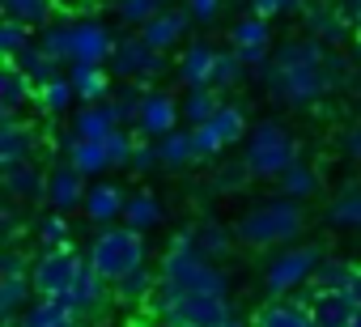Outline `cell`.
Here are the masks:
<instances>
[{"label": "cell", "instance_id": "6da1fadb", "mask_svg": "<svg viewBox=\"0 0 361 327\" xmlns=\"http://www.w3.org/2000/svg\"><path fill=\"white\" fill-rule=\"evenodd\" d=\"M238 310L230 302V276L221 264L196 251V226L178 230L157 268L153 319L161 327H221Z\"/></svg>", "mask_w": 361, "mask_h": 327}, {"label": "cell", "instance_id": "7a4b0ae2", "mask_svg": "<svg viewBox=\"0 0 361 327\" xmlns=\"http://www.w3.org/2000/svg\"><path fill=\"white\" fill-rule=\"evenodd\" d=\"M264 90L285 106H314L323 94L353 81V64L344 56H331L314 39H293L272 51V60L255 73Z\"/></svg>", "mask_w": 361, "mask_h": 327}, {"label": "cell", "instance_id": "3957f363", "mask_svg": "<svg viewBox=\"0 0 361 327\" xmlns=\"http://www.w3.org/2000/svg\"><path fill=\"white\" fill-rule=\"evenodd\" d=\"M306 217H302V204L298 200H264L255 204L243 221H238V242L247 247H259V251H272V247H289L298 234H302Z\"/></svg>", "mask_w": 361, "mask_h": 327}, {"label": "cell", "instance_id": "277c9868", "mask_svg": "<svg viewBox=\"0 0 361 327\" xmlns=\"http://www.w3.org/2000/svg\"><path fill=\"white\" fill-rule=\"evenodd\" d=\"M85 259H90V268H94L98 276H106V280L115 285V280H123L128 272L145 268L149 247H145V234L132 230V226H102V230L90 238Z\"/></svg>", "mask_w": 361, "mask_h": 327}, {"label": "cell", "instance_id": "5b68a950", "mask_svg": "<svg viewBox=\"0 0 361 327\" xmlns=\"http://www.w3.org/2000/svg\"><path fill=\"white\" fill-rule=\"evenodd\" d=\"M243 161H247V171H251L255 179H276V183H281L302 157H298L293 132H289L285 123H276V119H264V123L251 128Z\"/></svg>", "mask_w": 361, "mask_h": 327}, {"label": "cell", "instance_id": "8992f818", "mask_svg": "<svg viewBox=\"0 0 361 327\" xmlns=\"http://www.w3.org/2000/svg\"><path fill=\"white\" fill-rule=\"evenodd\" d=\"M323 247H314V242H306V247H285L281 255H272V264H268V272H264V285H268V293L272 297H289V293H298L302 285H310L314 280V272L323 268Z\"/></svg>", "mask_w": 361, "mask_h": 327}, {"label": "cell", "instance_id": "52a82bcc", "mask_svg": "<svg viewBox=\"0 0 361 327\" xmlns=\"http://www.w3.org/2000/svg\"><path fill=\"white\" fill-rule=\"evenodd\" d=\"M85 268H90V259L77 255L73 247L68 251H39V259L30 264V285L39 297H64Z\"/></svg>", "mask_w": 361, "mask_h": 327}, {"label": "cell", "instance_id": "ba28073f", "mask_svg": "<svg viewBox=\"0 0 361 327\" xmlns=\"http://www.w3.org/2000/svg\"><path fill=\"white\" fill-rule=\"evenodd\" d=\"M106 68L123 85H149V81H157L166 73V56L153 51L140 35H128V39H119V47H115V56H111Z\"/></svg>", "mask_w": 361, "mask_h": 327}, {"label": "cell", "instance_id": "9c48e42d", "mask_svg": "<svg viewBox=\"0 0 361 327\" xmlns=\"http://www.w3.org/2000/svg\"><path fill=\"white\" fill-rule=\"evenodd\" d=\"M243 136H251V128H247V111H243L238 102H226L204 128H192V140H196V157H200V161L217 157L221 149L238 144Z\"/></svg>", "mask_w": 361, "mask_h": 327}, {"label": "cell", "instance_id": "30bf717a", "mask_svg": "<svg viewBox=\"0 0 361 327\" xmlns=\"http://www.w3.org/2000/svg\"><path fill=\"white\" fill-rule=\"evenodd\" d=\"M178 128H183V102H174L166 90H149L140 102V115H136V132L145 140H161Z\"/></svg>", "mask_w": 361, "mask_h": 327}, {"label": "cell", "instance_id": "8fae6325", "mask_svg": "<svg viewBox=\"0 0 361 327\" xmlns=\"http://www.w3.org/2000/svg\"><path fill=\"white\" fill-rule=\"evenodd\" d=\"M230 47L243 56V64L251 68V73H259L268 60H272V22L268 18H243V22H234L230 26Z\"/></svg>", "mask_w": 361, "mask_h": 327}, {"label": "cell", "instance_id": "7c38bea8", "mask_svg": "<svg viewBox=\"0 0 361 327\" xmlns=\"http://www.w3.org/2000/svg\"><path fill=\"white\" fill-rule=\"evenodd\" d=\"M119 39L111 35L106 22L98 18H77L73 22V64H111Z\"/></svg>", "mask_w": 361, "mask_h": 327}, {"label": "cell", "instance_id": "4fadbf2b", "mask_svg": "<svg viewBox=\"0 0 361 327\" xmlns=\"http://www.w3.org/2000/svg\"><path fill=\"white\" fill-rule=\"evenodd\" d=\"M60 302H64L68 310H77V314H81V319L90 323V319L106 314V306L115 302V285H111L106 276H98L94 268H85V272L77 276V285H73V289H68V293H64Z\"/></svg>", "mask_w": 361, "mask_h": 327}, {"label": "cell", "instance_id": "5bb4252c", "mask_svg": "<svg viewBox=\"0 0 361 327\" xmlns=\"http://www.w3.org/2000/svg\"><path fill=\"white\" fill-rule=\"evenodd\" d=\"M302 22H306V35L314 43H323V47H340L348 35H357V26H348V13L336 5V0H327V5L323 0H310Z\"/></svg>", "mask_w": 361, "mask_h": 327}, {"label": "cell", "instance_id": "9a60e30c", "mask_svg": "<svg viewBox=\"0 0 361 327\" xmlns=\"http://www.w3.org/2000/svg\"><path fill=\"white\" fill-rule=\"evenodd\" d=\"M43 144V136L26 123V119H0V166H22L35 161V149Z\"/></svg>", "mask_w": 361, "mask_h": 327}, {"label": "cell", "instance_id": "2e32d148", "mask_svg": "<svg viewBox=\"0 0 361 327\" xmlns=\"http://www.w3.org/2000/svg\"><path fill=\"white\" fill-rule=\"evenodd\" d=\"M123 209H128V192H123L119 183H90L85 204H81L85 221H94L98 230H102V226L123 221Z\"/></svg>", "mask_w": 361, "mask_h": 327}, {"label": "cell", "instance_id": "e0dca14e", "mask_svg": "<svg viewBox=\"0 0 361 327\" xmlns=\"http://www.w3.org/2000/svg\"><path fill=\"white\" fill-rule=\"evenodd\" d=\"M306 306H310V314H314L319 327H353V319L361 310L353 293H331V289H310Z\"/></svg>", "mask_w": 361, "mask_h": 327}, {"label": "cell", "instance_id": "ac0fdd59", "mask_svg": "<svg viewBox=\"0 0 361 327\" xmlns=\"http://www.w3.org/2000/svg\"><path fill=\"white\" fill-rule=\"evenodd\" d=\"M85 192H90V183H85V175L81 171H73L68 161L64 166H56L51 171V179H47V204H51V213H73V209H81L85 204Z\"/></svg>", "mask_w": 361, "mask_h": 327}, {"label": "cell", "instance_id": "d6986e66", "mask_svg": "<svg viewBox=\"0 0 361 327\" xmlns=\"http://www.w3.org/2000/svg\"><path fill=\"white\" fill-rule=\"evenodd\" d=\"M188 26H192V13L188 9H166V13H157L145 30H136L153 51H170V47H178V43H183L188 39Z\"/></svg>", "mask_w": 361, "mask_h": 327}, {"label": "cell", "instance_id": "ffe728a7", "mask_svg": "<svg viewBox=\"0 0 361 327\" xmlns=\"http://www.w3.org/2000/svg\"><path fill=\"white\" fill-rule=\"evenodd\" d=\"M217 47L213 43H192L188 51H183V60H178V81H183L188 90H209L213 85V68H217Z\"/></svg>", "mask_w": 361, "mask_h": 327}, {"label": "cell", "instance_id": "44dd1931", "mask_svg": "<svg viewBox=\"0 0 361 327\" xmlns=\"http://www.w3.org/2000/svg\"><path fill=\"white\" fill-rule=\"evenodd\" d=\"M47 179H51V175H43L35 161H22V166H5V175H0L5 192H9L13 200H22V204H39V200H47Z\"/></svg>", "mask_w": 361, "mask_h": 327}, {"label": "cell", "instance_id": "7402d4cb", "mask_svg": "<svg viewBox=\"0 0 361 327\" xmlns=\"http://www.w3.org/2000/svg\"><path fill=\"white\" fill-rule=\"evenodd\" d=\"M39 98V85L18 68V64H5L0 68V119H13L26 102Z\"/></svg>", "mask_w": 361, "mask_h": 327}, {"label": "cell", "instance_id": "603a6c76", "mask_svg": "<svg viewBox=\"0 0 361 327\" xmlns=\"http://www.w3.org/2000/svg\"><path fill=\"white\" fill-rule=\"evenodd\" d=\"M119 132V111L111 102H90L73 115V136L77 140H106Z\"/></svg>", "mask_w": 361, "mask_h": 327}, {"label": "cell", "instance_id": "cb8c5ba5", "mask_svg": "<svg viewBox=\"0 0 361 327\" xmlns=\"http://www.w3.org/2000/svg\"><path fill=\"white\" fill-rule=\"evenodd\" d=\"M68 77H73V90H77V102H81V106H90V102H111V94H115L106 64H73Z\"/></svg>", "mask_w": 361, "mask_h": 327}, {"label": "cell", "instance_id": "d4e9b609", "mask_svg": "<svg viewBox=\"0 0 361 327\" xmlns=\"http://www.w3.org/2000/svg\"><path fill=\"white\" fill-rule=\"evenodd\" d=\"M18 327H90L77 310H68L60 297H35Z\"/></svg>", "mask_w": 361, "mask_h": 327}, {"label": "cell", "instance_id": "484cf974", "mask_svg": "<svg viewBox=\"0 0 361 327\" xmlns=\"http://www.w3.org/2000/svg\"><path fill=\"white\" fill-rule=\"evenodd\" d=\"M35 297L39 293H35L30 276H0V319L5 323H22V314L30 310Z\"/></svg>", "mask_w": 361, "mask_h": 327}, {"label": "cell", "instance_id": "4316f807", "mask_svg": "<svg viewBox=\"0 0 361 327\" xmlns=\"http://www.w3.org/2000/svg\"><path fill=\"white\" fill-rule=\"evenodd\" d=\"M56 5L60 0H0V9H5V18L30 26V30H47L56 22Z\"/></svg>", "mask_w": 361, "mask_h": 327}, {"label": "cell", "instance_id": "83f0119b", "mask_svg": "<svg viewBox=\"0 0 361 327\" xmlns=\"http://www.w3.org/2000/svg\"><path fill=\"white\" fill-rule=\"evenodd\" d=\"M68 166L81 171L85 179H90V175H106V171H111L106 140H77V136H73V144H68Z\"/></svg>", "mask_w": 361, "mask_h": 327}, {"label": "cell", "instance_id": "f1b7e54d", "mask_svg": "<svg viewBox=\"0 0 361 327\" xmlns=\"http://www.w3.org/2000/svg\"><path fill=\"white\" fill-rule=\"evenodd\" d=\"M255 327H319L310 306L302 302H268L259 314H255Z\"/></svg>", "mask_w": 361, "mask_h": 327}, {"label": "cell", "instance_id": "f546056e", "mask_svg": "<svg viewBox=\"0 0 361 327\" xmlns=\"http://www.w3.org/2000/svg\"><path fill=\"white\" fill-rule=\"evenodd\" d=\"M153 297H157V272H149V268H136L123 280H115V302L119 306H145Z\"/></svg>", "mask_w": 361, "mask_h": 327}, {"label": "cell", "instance_id": "4dcf8cb0", "mask_svg": "<svg viewBox=\"0 0 361 327\" xmlns=\"http://www.w3.org/2000/svg\"><path fill=\"white\" fill-rule=\"evenodd\" d=\"M157 153H161V166H166V171H183V166H192V161H200V157H196L192 128H178V132L161 136V140H157Z\"/></svg>", "mask_w": 361, "mask_h": 327}, {"label": "cell", "instance_id": "1f68e13d", "mask_svg": "<svg viewBox=\"0 0 361 327\" xmlns=\"http://www.w3.org/2000/svg\"><path fill=\"white\" fill-rule=\"evenodd\" d=\"M13 64H18V68H22L35 85H47V81H56V77L64 73V64H56V60L43 51V43H39V39H35V43H30V47H26Z\"/></svg>", "mask_w": 361, "mask_h": 327}, {"label": "cell", "instance_id": "d6a6232c", "mask_svg": "<svg viewBox=\"0 0 361 327\" xmlns=\"http://www.w3.org/2000/svg\"><path fill=\"white\" fill-rule=\"evenodd\" d=\"M123 226H132V230H153V226H161V200L153 196V192H132L128 196V209H123Z\"/></svg>", "mask_w": 361, "mask_h": 327}, {"label": "cell", "instance_id": "836d02e7", "mask_svg": "<svg viewBox=\"0 0 361 327\" xmlns=\"http://www.w3.org/2000/svg\"><path fill=\"white\" fill-rule=\"evenodd\" d=\"M357 280H361V268H353V264H344V259H323V268L314 272V289H331V293H353L357 289Z\"/></svg>", "mask_w": 361, "mask_h": 327}, {"label": "cell", "instance_id": "e575fe53", "mask_svg": "<svg viewBox=\"0 0 361 327\" xmlns=\"http://www.w3.org/2000/svg\"><path fill=\"white\" fill-rule=\"evenodd\" d=\"M226 102H221V94L209 85V90H188V98H183V123L188 128H204L217 111H221Z\"/></svg>", "mask_w": 361, "mask_h": 327}, {"label": "cell", "instance_id": "d590c367", "mask_svg": "<svg viewBox=\"0 0 361 327\" xmlns=\"http://www.w3.org/2000/svg\"><path fill=\"white\" fill-rule=\"evenodd\" d=\"M35 242H39V251H68V247H73L68 217H64V213H47V217H39V226H35Z\"/></svg>", "mask_w": 361, "mask_h": 327}, {"label": "cell", "instance_id": "8d00e7d4", "mask_svg": "<svg viewBox=\"0 0 361 327\" xmlns=\"http://www.w3.org/2000/svg\"><path fill=\"white\" fill-rule=\"evenodd\" d=\"M234 238H238V234H230L221 221H204V226H196V251H200L204 259H213V264L230 255Z\"/></svg>", "mask_w": 361, "mask_h": 327}, {"label": "cell", "instance_id": "74e56055", "mask_svg": "<svg viewBox=\"0 0 361 327\" xmlns=\"http://www.w3.org/2000/svg\"><path fill=\"white\" fill-rule=\"evenodd\" d=\"M39 106H43V115H64L73 102H77V90H73V77L68 73H60L56 81H47V85H39V98H35Z\"/></svg>", "mask_w": 361, "mask_h": 327}, {"label": "cell", "instance_id": "f35d334b", "mask_svg": "<svg viewBox=\"0 0 361 327\" xmlns=\"http://www.w3.org/2000/svg\"><path fill=\"white\" fill-rule=\"evenodd\" d=\"M281 192H285V200H314L319 196V171L314 166H306V161H298V166L281 179Z\"/></svg>", "mask_w": 361, "mask_h": 327}, {"label": "cell", "instance_id": "ab89813d", "mask_svg": "<svg viewBox=\"0 0 361 327\" xmlns=\"http://www.w3.org/2000/svg\"><path fill=\"white\" fill-rule=\"evenodd\" d=\"M39 43H43V51L56 64H68L73 68V22H51L47 30H39Z\"/></svg>", "mask_w": 361, "mask_h": 327}, {"label": "cell", "instance_id": "60d3db41", "mask_svg": "<svg viewBox=\"0 0 361 327\" xmlns=\"http://www.w3.org/2000/svg\"><path fill=\"white\" fill-rule=\"evenodd\" d=\"M327 221L336 230H357L361 234V187H348L344 196H336L331 209H327Z\"/></svg>", "mask_w": 361, "mask_h": 327}, {"label": "cell", "instance_id": "b9f144b4", "mask_svg": "<svg viewBox=\"0 0 361 327\" xmlns=\"http://www.w3.org/2000/svg\"><path fill=\"white\" fill-rule=\"evenodd\" d=\"M247 73H251V68H247V64H243V56L230 47V51H221V56H217L213 90H217V94H230V90H238V85H243V77H247Z\"/></svg>", "mask_w": 361, "mask_h": 327}, {"label": "cell", "instance_id": "7bdbcfd3", "mask_svg": "<svg viewBox=\"0 0 361 327\" xmlns=\"http://www.w3.org/2000/svg\"><path fill=\"white\" fill-rule=\"evenodd\" d=\"M157 13H166V0H115V18L136 30H145Z\"/></svg>", "mask_w": 361, "mask_h": 327}, {"label": "cell", "instance_id": "ee69618b", "mask_svg": "<svg viewBox=\"0 0 361 327\" xmlns=\"http://www.w3.org/2000/svg\"><path fill=\"white\" fill-rule=\"evenodd\" d=\"M30 43H35V30H30V26L13 22V18L0 22V56H5V64H13V60H18Z\"/></svg>", "mask_w": 361, "mask_h": 327}, {"label": "cell", "instance_id": "f6af8a7d", "mask_svg": "<svg viewBox=\"0 0 361 327\" xmlns=\"http://www.w3.org/2000/svg\"><path fill=\"white\" fill-rule=\"evenodd\" d=\"M145 85H115L111 94V106L119 111V123H132L136 128V115H140V102H145Z\"/></svg>", "mask_w": 361, "mask_h": 327}, {"label": "cell", "instance_id": "bcb514c9", "mask_svg": "<svg viewBox=\"0 0 361 327\" xmlns=\"http://www.w3.org/2000/svg\"><path fill=\"white\" fill-rule=\"evenodd\" d=\"M247 179H255V175L247 171V161H226V166L209 179V187H213L217 196H234V192H243Z\"/></svg>", "mask_w": 361, "mask_h": 327}, {"label": "cell", "instance_id": "7dc6e473", "mask_svg": "<svg viewBox=\"0 0 361 327\" xmlns=\"http://www.w3.org/2000/svg\"><path fill=\"white\" fill-rule=\"evenodd\" d=\"M310 0H251L255 18H285V13H306Z\"/></svg>", "mask_w": 361, "mask_h": 327}, {"label": "cell", "instance_id": "c3c4849f", "mask_svg": "<svg viewBox=\"0 0 361 327\" xmlns=\"http://www.w3.org/2000/svg\"><path fill=\"white\" fill-rule=\"evenodd\" d=\"M161 166V153H157V140H136V153H132V171L136 175H149Z\"/></svg>", "mask_w": 361, "mask_h": 327}, {"label": "cell", "instance_id": "681fc988", "mask_svg": "<svg viewBox=\"0 0 361 327\" xmlns=\"http://www.w3.org/2000/svg\"><path fill=\"white\" fill-rule=\"evenodd\" d=\"M30 264L35 259H26L18 247H9L5 255H0V276H30Z\"/></svg>", "mask_w": 361, "mask_h": 327}, {"label": "cell", "instance_id": "f907efd6", "mask_svg": "<svg viewBox=\"0 0 361 327\" xmlns=\"http://www.w3.org/2000/svg\"><path fill=\"white\" fill-rule=\"evenodd\" d=\"M188 13H192V22L209 26V22H217V13H221V0H188Z\"/></svg>", "mask_w": 361, "mask_h": 327}, {"label": "cell", "instance_id": "816d5d0a", "mask_svg": "<svg viewBox=\"0 0 361 327\" xmlns=\"http://www.w3.org/2000/svg\"><path fill=\"white\" fill-rule=\"evenodd\" d=\"M0 221H5V234H9V247H18V238H22V213L18 209H5V213H0Z\"/></svg>", "mask_w": 361, "mask_h": 327}, {"label": "cell", "instance_id": "f5cc1de1", "mask_svg": "<svg viewBox=\"0 0 361 327\" xmlns=\"http://www.w3.org/2000/svg\"><path fill=\"white\" fill-rule=\"evenodd\" d=\"M344 153H348L353 161H361V123L348 128V136H344Z\"/></svg>", "mask_w": 361, "mask_h": 327}, {"label": "cell", "instance_id": "db71d44e", "mask_svg": "<svg viewBox=\"0 0 361 327\" xmlns=\"http://www.w3.org/2000/svg\"><path fill=\"white\" fill-rule=\"evenodd\" d=\"M336 5H340V9H344V13H348L353 22L361 18V0H336Z\"/></svg>", "mask_w": 361, "mask_h": 327}, {"label": "cell", "instance_id": "11a10c76", "mask_svg": "<svg viewBox=\"0 0 361 327\" xmlns=\"http://www.w3.org/2000/svg\"><path fill=\"white\" fill-rule=\"evenodd\" d=\"M348 90H353V98H361V68H353V81H348Z\"/></svg>", "mask_w": 361, "mask_h": 327}, {"label": "cell", "instance_id": "9f6ffc18", "mask_svg": "<svg viewBox=\"0 0 361 327\" xmlns=\"http://www.w3.org/2000/svg\"><path fill=\"white\" fill-rule=\"evenodd\" d=\"M221 327H255V323H247V319H238V314H234V319H230V323H221Z\"/></svg>", "mask_w": 361, "mask_h": 327}, {"label": "cell", "instance_id": "6f0895ef", "mask_svg": "<svg viewBox=\"0 0 361 327\" xmlns=\"http://www.w3.org/2000/svg\"><path fill=\"white\" fill-rule=\"evenodd\" d=\"M353 297H357V306H361V280H357V289H353Z\"/></svg>", "mask_w": 361, "mask_h": 327}, {"label": "cell", "instance_id": "680465c9", "mask_svg": "<svg viewBox=\"0 0 361 327\" xmlns=\"http://www.w3.org/2000/svg\"><path fill=\"white\" fill-rule=\"evenodd\" d=\"M353 26H357V43H361V18H357V22H353Z\"/></svg>", "mask_w": 361, "mask_h": 327}, {"label": "cell", "instance_id": "91938a15", "mask_svg": "<svg viewBox=\"0 0 361 327\" xmlns=\"http://www.w3.org/2000/svg\"><path fill=\"white\" fill-rule=\"evenodd\" d=\"M353 327H361V310H357V319H353Z\"/></svg>", "mask_w": 361, "mask_h": 327}]
</instances>
